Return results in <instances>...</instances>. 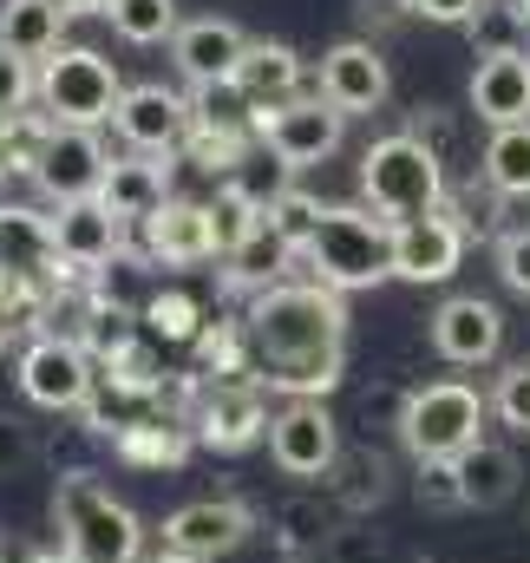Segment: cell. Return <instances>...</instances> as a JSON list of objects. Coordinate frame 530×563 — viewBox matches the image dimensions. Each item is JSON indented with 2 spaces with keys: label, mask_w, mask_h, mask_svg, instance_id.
Here are the masks:
<instances>
[{
  "label": "cell",
  "mask_w": 530,
  "mask_h": 563,
  "mask_svg": "<svg viewBox=\"0 0 530 563\" xmlns=\"http://www.w3.org/2000/svg\"><path fill=\"white\" fill-rule=\"evenodd\" d=\"M361 197L374 217L387 223H412V217H432L445 210V164L426 151L419 139H374L361 151Z\"/></svg>",
  "instance_id": "cell-4"
},
{
  "label": "cell",
  "mask_w": 530,
  "mask_h": 563,
  "mask_svg": "<svg viewBox=\"0 0 530 563\" xmlns=\"http://www.w3.org/2000/svg\"><path fill=\"white\" fill-rule=\"evenodd\" d=\"M223 263H230V282H236V288L263 295V288H275V282H288V269L301 263V250H295L275 223H268V210H263V223H256V230H250V236H243Z\"/></svg>",
  "instance_id": "cell-27"
},
{
  "label": "cell",
  "mask_w": 530,
  "mask_h": 563,
  "mask_svg": "<svg viewBox=\"0 0 530 563\" xmlns=\"http://www.w3.org/2000/svg\"><path fill=\"white\" fill-rule=\"evenodd\" d=\"M20 563H79L66 544H53V551H33V558H20Z\"/></svg>",
  "instance_id": "cell-46"
},
{
  "label": "cell",
  "mask_w": 530,
  "mask_h": 563,
  "mask_svg": "<svg viewBox=\"0 0 530 563\" xmlns=\"http://www.w3.org/2000/svg\"><path fill=\"white\" fill-rule=\"evenodd\" d=\"M328 492L341 498V511L347 518H361V511H374L387 492H394V472H387V459L380 452H367V445H341V459H334V472H328Z\"/></svg>",
  "instance_id": "cell-28"
},
{
  "label": "cell",
  "mask_w": 530,
  "mask_h": 563,
  "mask_svg": "<svg viewBox=\"0 0 530 563\" xmlns=\"http://www.w3.org/2000/svg\"><path fill=\"white\" fill-rule=\"evenodd\" d=\"M164 164L157 157H137V151H125V157H112L106 164V184H99V203L119 217V223H144L151 210H164Z\"/></svg>",
  "instance_id": "cell-25"
},
{
  "label": "cell",
  "mask_w": 530,
  "mask_h": 563,
  "mask_svg": "<svg viewBox=\"0 0 530 563\" xmlns=\"http://www.w3.org/2000/svg\"><path fill=\"white\" fill-rule=\"evenodd\" d=\"M465 33H472V53H478V59H505V53H525L530 20L518 13V0H485V7L465 20Z\"/></svg>",
  "instance_id": "cell-32"
},
{
  "label": "cell",
  "mask_w": 530,
  "mask_h": 563,
  "mask_svg": "<svg viewBox=\"0 0 530 563\" xmlns=\"http://www.w3.org/2000/svg\"><path fill=\"white\" fill-rule=\"evenodd\" d=\"M341 132H347V119L321 92H301V99L275 106V112H256V144H263L275 164H288V170H308V164L334 157L341 151Z\"/></svg>",
  "instance_id": "cell-8"
},
{
  "label": "cell",
  "mask_w": 530,
  "mask_h": 563,
  "mask_svg": "<svg viewBox=\"0 0 530 563\" xmlns=\"http://www.w3.org/2000/svg\"><path fill=\"white\" fill-rule=\"evenodd\" d=\"M412 498L426 511H465L459 505V465L452 459H412Z\"/></svg>",
  "instance_id": "cell-37"
},
{
  "label": "cell",
  "mask_w": 530,
  "mask_h": 563,
  "mask_svg": "<svg viewBox=\"0 0 530 563\" xmlns=\"http://www.w3.org/2000/svg\"><path fill=\"white\" fill-rule=\"evenodd\" d=\"M106 164H112V151L99 144V132L53 125L26 177H33V184H40L53 203H86V197H99V184H106Z\"/></svg>",
  "instance_id": "cell-12"
},
{
  "label": "cell",
  "mask_w": 530,
  "mask_h": 563,
  "mask_svg": "<svg viewBox=\"0 0 530 563\" xmlns=\"http://www.w3.org/2000/svg\"><path fill=\"white\" fill-rule=\"evenodd\" d=\"M426 341H432V354L452 361V367H485V361H498V347H505V314H498V301H485V295H445V301L432 308V321H426Z\"/></svg>",
  "instance_id": "cell-10"
},
{
  "label": "cell",
  "mask_w": 530,
  "mask_h": 563,
  "mask_svg": "<svg viewBox=\"0 0 530 563\" xmlns=\"http://www.w3.org/2000/svg\"><path fill=\"white\" fill-rule=\"evenodd\" d=\"M0 276L59 288L66 263H59V243H53V217H40L26 203H0Z\"/></svg>",
  "instance_id": "cell-17"
},
{
  "label": "cell",
  "mask_w": 530,
  "mask_h": 563,
  "mask_svg": "<svg viewBox=\"0 0 530 563\" xmlns=\"http://www.w3.org/2000/svg\"><path fill=\"white\" fill-rule=\"evenodd\" d=\"M452 465H459V505H465V511H505V505L525 492V465H518V452L498 445V439H478V445L459 452Z\"/></svg>",
  "instance_id": "cell-21"
},
{
  "label": "cell",
  "mask_w": 530,
  "mask_h": 563,
  "mask_svg": "<svg viewBox=\"0 0 530 563\" xmlns=\"http://www.w3.org/2000/svg\"><path fill=\"white\" fill-rule=\"evenodd\" d=\"M66 33V7L59 0H0V46L26 66L53 59Z\"/></svg>",
  "instance_id": "cell-26"
},
{
  "label": "cell",
  "mask_w": 530,
  "mask_h": 563,
  "mask_svg": "<svg viewBox=\"0 0 530 563\" xmlns=\"http://www.w3.org/2000/svg\"><path fill=\"white\" fill-rule=\"evenodd\" d=\"M321 99L354 119V112H380L387 106V59L380 40H341L321 53Z\"/></svg>",
  "instance_id": "cell-16"
},
{
  "label": "cell",
  "mask_w": 530,
  "mask_h": 563,
  "mask_svg": "<svg viewBox=\"0 0 530 563\" xmlns=\"http://www.w3.org/2000/svg\"><path fill=\"white\" fill-rule=\"evenodd\" d=\"M250 144H256V132H203V125H190L184 151H190L210 177H236V164H243Z\"/></svg>",
  "instance_id": "cell-36"
},
{
  "label": "cell",
  "mask_w": 530,
  "mask_h": 563,
  "mask_svg": "<svg viewBox=\"0 0 530 563\" xmlns=\"http://www.w3.org/2000/svg\"><path fill=\"white\" fill-rule=\"evenodd\" d=\"M190 125H203V132H256V106L243 99L236 79L190 86Z\"/></svg>",
  "instance_id": "cell-33"
},
{
  "label": "cell",
  "mask_w": 530,
  "mask_h": 563,
  "mask_svg": "<svg viewBox=\"0 0 530 563\" xmlns=\"http://www.w3.org/2000/svg\"><path fill=\"white\" fill-rule=\"evenodd\" d=\"M59 7H66V13H106L112 0H59Z\"/></svg>",
  "instance_id": "cell-48"
},
{
  "label": "cell",
  "mask_w": 530,
  "mask_h": 563,
  "mask_svg": "<svg viewBox=\"0 0 530 563\" xmlns=\"http://www.w3.org/2000/svg\"><path fill=\"white\" fill-rule=\"evenodd\" d=\"M498 276H505V288L530 295V223L498 236Z\"/></svg>",
  "instance_id": "cell-42"
},
{
  "label": "cell",
  "mask_w": 530,
  "mask_h": 563,
  "mask_svg": "<svg viewBox=\"0 0 530 563\" xmlns=\"http://www.w3.org/2000/svg\"><path fill=\"white\" fill-rule=\"evenodd\" d=\"M301 53L295 46H281V40H250V53H243V66H236V86H243V99L256 106V112H275V106H288V99H301Z\"/></svg>",
  "instance_id": "cell-23"
},
{
  "label": "cell",
  "mask_w": 530,
  "mask_h": 563,
  "mask_svg": "<svg viewBox=\"0 0 530 563\" xmlns=\"http://www.w3.org/2000/svg\"><path fill=\"white\" fill-rule=\"evenodd\" d=\"M13 328H20V321H13V314H7V301H0V347L13 341Z\"/></svg>",
  "instance_id": "cell-49"
},
{
  "label": "cell",
  "mask_w": 530,
  "mask_h": 563,
  "mask_svg": "<svg viewBox=\"0 0 530 563\" xmlns=\"http://www.w3.org/2000/svg\"><path fill=\"white\" fill-rule=\"evenodd\" d=\"M256 387L281 400H321L347 374V301L321 282H275L243 314Z\"/></svg>",
  "instance_id": "cell-1"
},
{
  "label": "cell",
  "mask_w": 530,
  "mask_h": 563,
  "mask_svg": "<svg viewBox=\"0 0 530 563\" xmlns=\"http://www.w3.org/2000/svg\"><path fill=\"white\" fill-rule=\"evenodd\" d=\"M26 99H33V66L0 46V125H7L13 112H26Z\"/></svg>",
  "instance_id": "cell-41"
},
{
  "label": "cell",
  "mask_w": 530,
  "mask_h": 563,
  "mask_svg": "<svg viewBox=\"0 0 530 563\" xmlns=\"http://www.w3.org/2000/svg\"><path fill=\"white\" fill-rule=\"evenodd\" d=\"M137 230H144V256H151V263H164V269L217 263V243H210V203L164 197V210H151Z\"/></svg>",
  "instance_id": "cell-19"
},
{
  "label": "cell",
  "mask_w": 530,
  "mask_h": 563,
  "mask_svg": "<svg viewBox=\"0 0 530 563\" xmlns=\"http://www.w3.org/2000/svg\"><path fill=\"white\" fill-rule=\"evenodd\" d=\"M190 420H177V413H157V420L132 426V432H119L112 439V452L125 459V465H151V472H164V465H184L190 459Z\"/></svg>",
  "instance_id": "cell-29"
},
{
  "label": "cell",
  "mask_w": 530,
  "mask_h": 563,
  "mask_svg": "<svg viewBox=\"0 0 530 563\" xmlns=\"http://www.w3.org/2000/svg\"><path fill=\"white\" fill-rule=\"evenodd\" d=\"M106 20H112V33L119 40H132V46H157V40H177V0H112L106 7Z\"/></svg>",
  "instance_id": "cell-34"
},
{
  "label": "cell",
  "mask_w": 530,
  "mask_h": 563,
  "mask_svg": "<svg viewBox=\"0 0 530 563\" xmlns=\"http://www.w3.org/2000/svg\"><path fill=\"white\" fill-rule=\"evenodd\" d=\"M33 459H40V445H33V426H20L13 413H0V478H20Z\"/></svg>",
  "instance_id": "cell-40"
},
{
  "label": "cell",
  "mask_w": 530,
  "mask_h": 563,
  "mask_svg": "<svg viewBox=\"0 0 530 563\" xmlns=\"http://www.w3.org/2000/svg\"><path fill=\"white\" fill-rule=\"evenodd\" d=\"M20 394L46 413H86L99 394V361L73 334H33L20 354Z\"/></svg>",
  "instance_id": "cell-7"
},
{
  "label": "cell",
  "mask_w": 530,
  "mask_h": 563,
  "mask_svg": "<svg viewBox=\"0 0 530 563\" xmlns=\"http://www.w3.org/2000/svg\"><path fill=\"white\" fill-rule=\"evenodd\" d=\"M53 525L79 563H144V525L99 472H66L53 485Z\"/></svg>",
  "instance_id": "cell-2"
},
{
  "label": "cell",
  "mask_w": 530,
  "mask_h": 563,
  "mask_svg": "<svg viewBox=\"0 0 530 563\" xmlns=\"http://www.w3.org/2000/svg\"><path fill=\"white\" fill-rule=\"evenodd\" d=\"M485 184L498 190V197H530V119L525 125H498L492 139H485Z\"/></svg>",
  "instance_id": "cell-30"
},
{
  "label": "cell",
  "mask_w": 530,
  "mask_h": 563,
  "mask_svg": "<svg viewBox=\"0 0 530 563\" xmlns=\"http://www.w3.org/2000/svg\"><path fill=\"white\" fill-rule=\"evenodd\" d=\"M7 170H13V157H7V132H0V177H7Z\"/></svg>",
  "instance_id": "cell-50"
},
{
  "label": "cell",
  "mask_w": 530,
  "mask_h": 563,
  "mask_svg": "<svg viewBox=\"0 0 530 563\" xmlns=\"http://www.w3.org/2000/svg\"><path fill=\"white\" fill-rule=\"evenodd\" d=\"M144 563H203V558H184V551H170V544H157V551H151Z\"/></svg>",
  "instance_id": "cell-47"
},
{
  "label": "cell",
  "mask_w": 530,
  "mask_h": 563,
  "mask_svg": "<svg viewBox=\"0 0 530 563\" xmlns=\"http://www.w3.org/2000/svg\"><path fill=\"white\" fill-rule=\"evenodd\" d=\"M243 53H250V33H243L236 20H217V13L184 20V26H177V40H170V59H177V73H184L190 86L236 79Z\"/></svg>",
  "instance_id": "cell-18"
},
{
  "label": "cell",
  "mask_w": 530,
  "mask_h": 563,
  "mask_svg": "<svg viewBox=\"0 0 530 563\" xmlns=\"http://www.w3.org/2000/svg\"><path fill=\"white\" fill-rule=\"evenodd\" d=\"M472 112L498 132V125H525L530 119V53L505 59H478L472 73Z\"/></svg>",
  "instance_id": "cell-22"
},
{
  "label": "cell",
  "mask_w": 530,
  "mask_h": 563,
  "mask_svg": "<svg viewBox=\"0 0 530 563\" xmlns=\"http://www.w3.org/2000/svg\"><path fill=\"white\" fill-rule=\"evenodd\" d=\"M465 223L452 210H432V217H412V223H394V276L399 282H452L459 263H465Z\"/></svg>",
  "instance_id": "cell-15"
},
{
  "label": "cell",
  "mask_w": 530,
  "mask_h": 563,
  "mask_svg": "<svg viewBox=\"0 0 530 563\" xmlns=\"http://www.w3.org/2000/svg\"><path fill=\"white\" fill-rule=\"evenodd\" d=\"M347 531V511H341V498L328 492H301V498H288L281 511H275V544H281V558H321L334 538Z\"/></svg>",
  "instance_id": "cell-24"
},
{
  "label": "cell",
  "mask_w": 530,
  "mask_h": 563,
  "mask_svg": "<svg viewBox=\"0 0 530 563\" xmlns=\"http://www.w3.org/2000/svg\"><path fill=\"white\" fill-rule=\"evenodd\" d=\"M518 13H525V20H530V0H518Z\"/></svg>",
  "instance_id": "cell-52"
},
{
  "label": "cell",
  "mask_w": 530,
  "mask_h": 563,
  "mask_svg": "<svg viewBox=\"0 0 530 563\" xmlns=\"http://www.w3.org/2000/svg\"><path fill=\"white\" fill-rule=\"evenodd\" d=\"M341 459V426L321 400H288L268 420V465L281 478H328Z\"/></svg>",
  "instance_id": "cell-9"
},
{
  "label": "cell",
  "mask_w": 530,
  "mask_h": 563,
  "mask_svg": "<svg viewBox=\"0 0 530 563\" xmlns=\"http://www.w3.org/2000/svg\"><path fill=\"white\" fill-rule=\"evenodd\" d=\"M485 413H492V400L478 387H465V380H426V387L406 394L394 432L412 459H459V452H472L485 439Z\"/></svg>",
  "instance_id": "cell-6"
},
{
  "label": "cell",
  "mask_w": 530,
  "mask_h": 563,
  "mask_svg": "<svg viewBox=\"0 0 530 563\" xmlns=\"http://www.w3.org/2000/svg\"><path fill=\"white\" fill-rule=\"evenodd\" d=\"M406 20V0H361V26L374 33V26H399Z\"/></svg>",
  "instance_id": "cell-45"
},
{
  "label": "cell",
  "mask_w": 530,
  "mask_h": 563,
  "mask_svg": "<svg viewBox=\"0 0 530 563\" xmlns=\"http://www.w3.org/2000/svg\"><path fill=\"white\" fill-rule=\"evenodd\" d=\"M250 531H256V511L243 498H190V505H177L164 518V544L184 551V558H203V563L243 551Z\"/></svg>",
  "instance_id": "cell-13"
},
{
  "label": "cell",
  "mask_w": 530,
  "mask_h": 563,
  "mask_svg": "<svg viewBox=\"0 0 530 563\" xmlns=\"http://www.w3.org/2000/svg\"><path fill=\"white\" fill-rule=\"evenodd\" d=\"M268 197H256L250 184H236V177H223V190H217V203H210V243H217V256H230L256 223H263Z\"/></svg>",
  "instance_id": "cell-31"
},
{
  "label": "cell",
  "mask_w": 530,
  "mask_h": 563,
  "mask_svg": "<svg viewBox=\"0 0 530 563\" xmlns=\"http://www.w3.org/2000/svg\"><path fill=\"white\" fill-rule=\"evenodd\" d=\"M268 394L256 380H223L217 394H203L190 407V439L203 452H250L256 439H268Z\"/></svg>",
  "instance_id": "cell-11"
},
{
  "label": "cell",
  "mask_w": 530,
  "mask_h": 563,
  "mask_svg": "<svg viewBox=\"0 0 530 563\" xmlns=\"http://www.w3.org/2000/svg\"><path fill=\"white\" fill-rule=\"evenodd\" d=\"M268 223H275L295 250H308V236H314V223H321V203H314L308 190H275V197H268Z\"/></svg>",
  "instance_id": "cell-38"
},
{
  "label": "cell",
  "mask_w": 530,
  "mask_h": 563,
  "mask_svg": "<svg viewBox=\"0 0 530 563\" xmlns=\"http://www.w3.org/2000/svg\"><path fill=\"white\" fill-rule=\"evenodd\" d=\"M33 99H40V112H46L53 125L99 132V125H112V112H119V99H125V79H119V66H112L106 53H92V46H59L53 59H40Z\"/></svg>",
  "instance_id": "cell-5"
},
{
  "label": "cell",
  "mask_w": 530,
  "mask_h": 563,
  "mask_svg": "<svg viewBox=\"0 0 530 563\" xmlns=\"http://www.w3.org/2000/svg\"><path fill=\"white\" fill-rule=\"evenodd\" d=\"M478 7H485V0H406V13H419V20H439V26H465Z\"/></svg>",
  "instance_id": "cell-44"
},
{
  "label": "cell",
  "mask_w": 530,
  "mask_h": 563,
  "mask_svg": "<svg viewBox=\"0 0 530 563\" xmlns=\"http://www.w3.org/2000/svg\"><path fill=\"white\" fill-rule=\"evenodd\" d=\"M281 563H321V558H281Z\"/></svg>",
  "instance_id": "cell-51"
},
{
  "label": "cell",
  "mask_w": 530,
  "mask_h": 563,
  "mask_svg": "<svg viewBox=\"0 0 530 563\" xmlns=\"http://www.w3.org/2000/svg\"><path fill=\"white\" fill-rule=\"evenodd\" d=\"M301 263L334 295L374 288V282L394 276V223L374 210H354V203H321V223H314Z\"/></svg>",
  "instance_id": "cell-3"
},
{
  "label": "cell",
  "mask_w": 530,
  "mask_h": 563,
  "mask_svg": "<svg viewBox=\"0 0 530 563\" xmlns=\"http://www.w3.org/2000/svg\"><path fill=\"white\" fill-rule=\"evenodd\" d=\"M492 413L511 426V432H530V361H511L492 387Z\"/></svg>",
  "instance_id": "cell-39"
},
{
  "label": "cell",
  "mask_w": 530,
  "mask_h": 563,
  "mask_svg": "<svg viewBox=\"0 0 530 563\" xmlns=\"http://www.w3.org/2000/svg\"><path fill=\"white\" fill-rule=\"evenodd\" d=\"M144 276H151V256H132V250H119L99 276H92V301H106V308H125V314H144Z\"/></svg>",
  "instance_id": "cell-35"
},
{
  "label": "cell",
  "mask_w": 530,
  "mask_h": 563,
  "mask_svg": "<svg viewBox=\"0 0 530 563\" xmlns=\"http://www.w3.org/2000/svg\"><path fill=\"white\" fill-rule=\"evenodd\" d=\"M406 139H419L439 164H445V151H452V112H445V106H419V112L406 119Z\"/></svg>",
  "instance_id": "cell-43"
},
{
  "label": "cell",
  "mask_w": 530,
  "mask_h": 563,
  "mask_svg": "<svg viewBox=\"0 0 530 563\" xmlns=\"http://www.w3.org/2000/svg\"><path fill=\"white\" fill-rule=\"evenodd\" d=\"M53 243H59V263H66V269L99 276V269L125 250V223H119L99 197H86V203H59V210H53Z\"/></svg>",
  "instance_id": "cell-20"
},
{
  "label": "cell",
  "mask_w": 530,
  "mask_h": 563,
  "mask_svg": "<svg viewBox=\"0 0 530 563\" xmlns=\"http://www.w3.org/2000/svg\"><path fill=\"white\" fill-rule=\"evenodd\" d=\"M112 125H119V139L132 144L137 157H170L190 139V99L170 92V86H157V79L151 86H125Z\"/></svg>",
  "instance_id": "cell-14"
}]
</instances>
